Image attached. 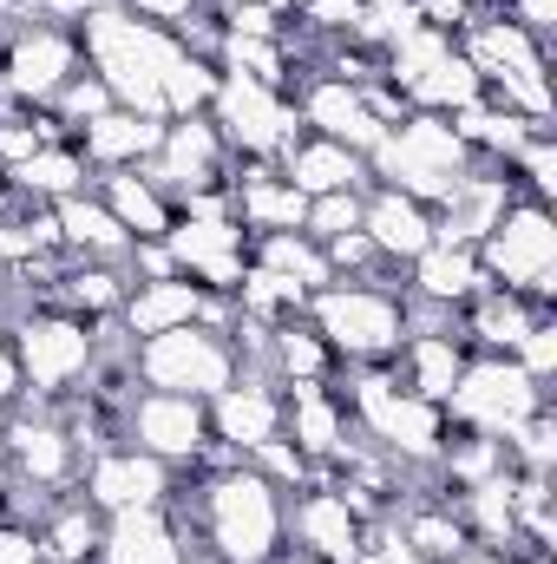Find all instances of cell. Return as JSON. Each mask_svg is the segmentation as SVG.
<instances>
[{
    "label": "cell",
    "mask_w": 557,
    "mask_h": 564,
    "mask_svg": "<svg viewBox=\"0 0 557 564\" xmlns=\"http://www.w3.org/2000/svg\"><path fill=\"white\" fill-rule=\"evenodd\" d=\"M505 459H512L518 473H551L557 466V414L551 408H538L532 421H518L505 433Z\"/></svg>",
    "instance_id": "36"
},
{
    "label": "cell",
    "mask_w": 557,
    "mask_h": 564,
    "mask_svg": "<svg viewBox=\"0 0 557 564\" xmlns=\"http://www.w3.org/2000/svg\"><path fill=\"white\" fill-rule=\"evenodd\" d=\"M99 539H106V512L86 506L79 492H59L40 512V558L46 564H99Z\"/></svg>",
    "instance_id": "29"
},
{
    "label": "cell",
    "mask_w": 557,
    "mask_h": 564,
    "mask_svg": "<svg viewBox=\"0 0 557 564\" xmlns=\"http://www.w3.org/2000/svg\"><path fill=\"white\" fill-rule=\"evenodd\" d=\"M7 348L20 361L26 401L66 408L79 394V381L92 375V361H99V322H86L73 308H53V302H33L26 315L7 322Z\"/></svg>",
    "instance_id": "3"
},
{
    "label": "cell",
    "mask_w": 557,
    "mask_h": 564,
    "mask_svg": "<svg viewBox=\"0 0 557 564\" xmlns=\"http://www.w3.org/2000/svg\"><path fill=\"white\" fill-rule=\"evenodd\" d=\"M288 539H295V552H302V558L361 564L368 519H361L335 486H302V492H288Z\"/></svg>",
    "instance_id": "16"
},
{
    "label": "cell",
    "mask_w": 557,
    "mask_h": 564,
    "mask_svg": "<svg viewBox=\"0 0 557 564\" xmlns=\"http://www.w3.org/2000/svg\"><path fill=\"white\" fill-rule=\"evenodd\" d=\"M99 564H197L184 552V532L164 506L144 512H112L106 539H99Z\"/></svg>",
    "instance_id": "22"
},
{
    "label": "cell",
    "mask_w": 557,
    "mask_h": 564,
    "mask_svg": "<svg viewBox=\"0 0 557 564\" xmlns=\"http://www.w3.org/2000/svg\"><path fill=\"white\" fill-rule=\"evenodd\" d=\"M361 197H368V191H328V197H308L302 237L328 243V237H348V230H361Z\"/></svg>",
    "instance_id": "37"
},
{
    "label": "cell",
    "mask_w": 557,
    "mask_h": 564,
    "mask_svg": "<svg viewBox=\"0 0 557 564\" xmlns=\"http://www.w3.org/2000/svg\"><path fill=\"white\" fill-rule=\"evenodd\" d=\"M53 224H59V250H66V257H92V263H125V257H132V237H125V224L106 210L99 191L59 197V204H53Z\"/></svg>",
    "instance_id": "23"
},
{
    "label": "cell",
    "mask_w": 557,
    "mask_h": 564,
    "mask_svg": "<svg viewBox=\"0 0 557 564\" xmlns=\"http://www.w3.org/2000/svg\"><path fill=\"white\" fill-rule=\"evenodd\" d=\"M73 33H79L86 66L112 86V99H119L125 112L164 119L157 73H164V59L177 53V33H164V26H151V20H139V13H125L119 0H112V7H99V13H86Z\"/></svg>",
    "instance_id": "2"
},
{
    "label": "cell",
    "mask_w": 557,
    "mask_h": 564,
    "mask_svg": "<svg viewBox=\"0 0 557 564\" xmlns=\"http://www.w3.org/2000/svg\"><path fill=\"white\" fill-rule=\"evenodd\" d=\"M79 66H86V53L66 20H26V26L0 33V99L20 112H46Z\"/></svg>",
    "instance_id": "8"
},
{
    "label": "cell",
    "mask_w": 557,
    "mask_h": 564,
    "mask_svg": "<svg viewBox=\"0 0 557 564\" xmlns=\"http://www.w3.org/2000/svg\"><path fill=\"white\" fill-rule=\"evenodd\" d=\"M414 302H433V308H446V315H459L479 289H485V270H479V257L472 250H459V243H433V250H419L414 263H407V282H401Z\"/></svg>",
    "instance_id": "24"
},
{
    "label": "cell",
    "mask_w": 557,
    "mask_h": 564,
    "mask_svg": "<svg viewBox=\"0 0 557 564\" xmlns=\"http://www.w3.org/2000/svg\"><path fill=\"white\" fill-rule=\"evenodd\" d=\"M499 13H505L518 33H532L538 46H551V33H557V0H505Z\"/></svg>",
    "instance_id": "40"
},
{
    "label": "cell",
    "mask_w": 557,
    "mask_h": 564,
    "mask_svg": "<svg viewBox=\"0 0 557 564\" xmlns=\"http://www.w3.org/2000/svg\"><path fill=\"white\" fill-rule=\"evenodd\" d=\"M164 250L177 276L197 282L204 295H237V282L250 270V230L237 217H177L164 230Z\"/></svg>",
    "instance_id": "14"
},
{
    "label": "cell",
    "mask_w": 557,
    "mask_h": 564,
    "mask_svg": "<svg viewBox=\"0 0 557 564\" xmlns=\"http://www.w3.org/2000/svg\"><path fill=\"white\" fill-rule=\"evenodd\" d=\"M479 99H485V79L472 73V59H466L459 46L439 53L414 86H407V112H439V119H452V112H466V106H479Z\"/></svg>",
    "instance_id": "31"
},
{
    "label": "cell",
    "mask_w": 557,
    "mask_h": 564,
    "mask_svg": "<svg viewBox=\"0 0 557 564\" xmlns=\"http://www.w3.org/2000/svg\"><path fill=\"white\" fill-rule=\"evenodd\" d=\"M0 191L20 197V204H59V197L92 191V171H86V158L73 151V139L66 144H40L33 158H20V164L0 171Z\"/></svg>",
    "instance_id": "25"
},
{
    "label": "cell",
    "mask_w": 557,
    "mask_h": 564,
    "mask_svg": "<svg viewBox=\"0 0 557 564\" xmlns=\"http://www.w3.org/2000/svg\"><path fill=\"white\" fill-rule=\"evenodd\" d=\"M210 408V440L230 453V459H250L263 440H276L282 433V388L276 381H263V375H237L217 401H204Z\"/></svg>",
    "instance_id": "18"
},
{
    "label": "cell",
    "mask_w": 557,
    "mask_h": 564,
    "mask_svg": "<svg viewBox=\"0 0 557 564\" xmlns=\"http://www.w3.org/2000/svg\"><path fill=\"white\" fill-rule=\"evenodd\" d=\"M512 361H518V368H525L538 388H551V375H557V315H538V322L518 335Z\"/></svg>",
    "instance_id": "38"
},
{
    "label": "cell",
    "mask_w": 557,
    "mask_h": 564,
    "mask_svg": "<svg viewBox=\"0 0 557 564\" xmlns=\"http://www.w3.org/2000/svg\"><path fill=\"white\" fill-rule=\"evenodd\" d=\"M20 401H26V381H20V361H13V348L0 341V421H7Z\"/></svg>",
    "instance_id": "44"
},
{
    "label": "cell",
    "mask_w": 557,
    "mask_h": 564,
    "mask_svg": "<svg viewBox=\"0 0 557 564\" xmlns=\"http://www.w3.org/2000/svg\"><path fill=\"white\" fill-rule=\"evenodd\" d=\"M86 506H99L106 519L112 512H144V506H171V492H177V473L164 466V459H151L139 453L132 440H106L99 453H86V466H79V486H73Z\"/></svg>",
    "instance_id": "13"
},
{
    "label": "cell",
    "mask_w": 557,
    "mask_h": 564,
    "mask_svg": "<svg viewBox=\"0 0 557 564\" xmlns=\"http://www.w3.org/2000/svg\"><path fill=\"white\" fill-rule=\"evenodd\" d=\"M190 499L171 492V519L184 532V552L197 564H276L288 552V492L270 486L250 459H217L184 473Z\"/></svg>",
    "instance_id": "1"
},
{
    "label": "cell",
    "mask_w": 557,
    "mask_h": 564,
    "mask_svg": "<svg viewBox=\"0 0 557 564\" xmlns=\"http://www.w3.org/2000/svg\"><path fill=\"white\" fill-rule=\"evenodd\" d=\"M479 158H472V144L452 132V119H439V112H407L401 126H387V139L368 151V184H387V191H401V197H414V204H446L452 197V184L472 171Z\"/></svg>",
    "instance_id": "4"
},
{
    "label": "cell",
    "mask_w": 557,
    "mask_h": 564,
    "mask_svg": "<svg viewBox=\"0 0 557 564\" xmlns=\"http://www.w3.org/2000/svg\"><path fill=\"white\" fill-rule=\"evenodd\" d=\"M308 328L335 348L341 368H381L407 341V308L394 282H328L308 295Z\"/></svg>",
    "instance_id": "5"
},
{
    "label": "cell",
    "mask_w": 557,
    "mask_h": 564,
    "mask_svg": "<svg viewBox=\"0 0 557 564\" xmlns=\"http://www.w3.org/2000/svg\"><path fill=\"white\" fill-rule=\"evenodd\" d=\"M538 408H551V388H538L512 355H466V375L446 394V421L466 433H492V440H505Z\"/></svg>",
    "instance_id": "10"
},
{
    "label": "cell",
    "mask_w": 557,
    "mask_h": 564,
    "mask_svg": "<svg viewBox=\"0 0 557 564\" xmlns=\"http://www.w3.org/2000/svg\"><path fill=\"white\" fill-rule=\"evenodd\" d=\"M217 79H223V66L217 59H204V53H171L164 59V73H157V99H164V119H190V112H210V99H217Z\"/></svg>",
    "instance_id": "32"
},
{
    "label": "cell",
    "mask_w": 557,
    "mask_h": 564,
    "mask_svg": "<svg viewBox=\"0 0 557 564\" xmlns=\"http://www.w3.org/2000/svg\"><path fill=\"white\" fill-rule=\"evenodd\" d=\"M0 341H7V335H0Z\"/></svg>",
    "instance_id": "47"
},
{
    "label": "cell",
    "mask_w": 557,
    "mask_h": 564,
    "mask_svg": "<svg viewBox=\"0 0 557 564\" xmlns=\"http://www.w3.org/2000/svg\"><path fill=\"white\" fill-rule=\"evenodd\" d=\"M472 257H479V270H485L492 289H518V295H532L538 308H551V289H557V217H551V204L518 197V204L485 230V243H479Z\"/></svg>",
    "instance_id": "7"
},
{
    "label": "cell",
    "mask_w": 557,
    "mask_h": 564,
    "mask_svg": "<svg viewBox=\"0 0 557 564\" xmlns=\"http://www.w3.org/2000/svg\"><path fill=\"white\" fill-rule=\"evenodd\" d=\"M263 368H270V381H341V361H335V348L308 328V315L270 328Z\"/></svg>",
    "instance_id": "30"
},
{
    "label": "cell",
    "mask_w": 557,
    "mask_h": 564,
    "mask_svg": "<svg viewBox=\"0 0 557 564\" xmlns=\"http://www.w3.org/2000/svg\"><path fill=\"white\" fill-rule=\"evenodd\" d=\"M538 315H557V308H538L532 295H518V289H492V282H485V289L459 308L452 335L466 341V355H512L518 335H525Z\"/></svg>",
    "instance_id": "20"
},
{
    "label": "cell",
    "mask_w": 557,
    "mask_h": 564,
    "mask_svg": "<svg viewBox=\"0 0 557 564\" xmlns=\"http://www.w3.org/2000/svg\"><path fill=\"white\" fill-rule=\"evenodd\" d=\"M210 119L230 144L237 164H282V151L302 139V112L295 99L250 79V73H223L217 79V99H210Z\"/></svg>",
    "instance_id": "9"
},
{
    "label": "cell",
    "mask_w": 557,
    "mask_h": 564,
    "mask_svg": "<svg viewBox=\"0 0 557 564\" xmlns=\"http://www.w3.org/2000/svg\"><path fill=\"white\" fill-rule=\"evenodd\" d=\"M282 388V440L315 466H335L341 446H348V408H341V388L335 381H276Z\"/></svg>",
    "instance_id": "17"
},
{
    "label": "cell",
    "mask_w": 557,
    "mask_h": 564,
    "mask_svg": "<svg viewBox=\"0 0 557 564\" xmlns=\"http://www.w3.org/2000/svg\"><path fill=\"white\" fill-rule=\"evenodd\" d=\"M132 381L157 388V394H190V401H217L237 381V348L223 328L210 322H184L164 335L132 341Z\"/></svg>",
    "instance_id": "6"
},
{
    "label": "cell",
    "mask_w": 557,
    "mask_h": 564,
    "mask_svg": "<svg viewBox=\"0 0 557 564\" xmlns=\"http://www.w3.org/2000/svg\"><path fill=\"white\" fill-rule=\"evenodd\" d=\"M276 171L295 184V191H302V197H328V191H368V158H354L348 144H335V139H315V132H302V139L288 144Z\"/></svg>",
    "instance_id": "26"
},
{
    "label": "cell",
    "mask_w": 557,
    "mask_h": 564,
    "mask_svg": "<svg viewBox=\"0 0 557 564\" xmlns=\"http://www.w3.org/2000/svg\"><path fill=\"white\" fill-rule=\"evenodd\" d=\"M419 26L414 0H361V13H354V46H368V53H387L394 40H407Z\"/></svg>",
    "instance_id": "35"
},
{
    "label": "cell",
    "mask_w": 557,
    "mask_h": 564,
    "mask_svg": "<svg viewBox=\"0 0 557 564\" xmlns=\"http://www.w3.org/2000/svg\"><path fill=\"white\" fill-rule=\"evenodd\" d=\"M112 106H119V99H112V86H106V79H99L92 66H79V73L66 79V93H59V99H53L46 112H53V119H59L66 132H79V126H92V119H106Z\"/></svg>",
    "instance_id": "34"
},
{
    "label": "cell",
    "mask_w": 557,
    "mask_h": 564,
    "mask_svg": "<svg viewBox=\"0 0 557 564\" xmlns=\"http://www.w3.org/2000/svg\"><path fill=\"white\" fill-rule=\"evenodd\" d=\"M250 263H263V270H276L288 276L295 289H328L335 270H328V257H321V243L315 237H302V230H276V237H250Z\"/></svg>",
    "instance_id": "33"
},
{
    "label": "cell",
    "mask_w": 557,
    "mask_h": 564,
    "mask_svg": "<svg viewBox=\"0 0 557 564\" xmlns=\"http://www.w3.org/2000/svg\"><path fill=\"white\" fill-rule=\"evenodd\" d=\"M92 191L106 197V210L125 224L132 243H157V237L177 224V204H171L144 171H106V177H92Z\"/></svg>",
    "instance_id": "28"
},
{
    "label": "cell",
    "mask_w": 557,
    "mask_h": 564,
    "mask_svg": "<svg viewBox=\"0 0 557 564\" xmlns=\"http://www.w3.org/2000/svg\"><path fill=\"white\" fill-rule=\"evenodd\" d=\"M139 171L171 204H184L197 191H223L230 171H237V158H230V144H223L210 112H190V119H164V144L144 158Z\"/></svg>",
    "instance_id": "12"
},
{
    "label": "cell",
    "mask_w": 557,
    "mask_h": 564,
    "mask_svg": "<svg viewBox=\"0 0 557 564\" xmlns=\"http://www.w3.org/2000/svg\"><path fill=\"white\" fill-rule=\"evenodd\" d=\"M0 564H46L40 558V525L0 512Z\"/></svg>",
    "instance_id": "41"
},
{
    "label": "cell",
    "mask_w": 557,
    "mask_h": 564,
    "mask_svg": "<svg viewBox=\"0 0 557 564\" xmlns=\"http://www.w3.org/2000/svg\"><path fill=\"white\" fill-rule=\"evenodd\" d=\"M361 230H368V243H374V257L387 270H407L419 250H433V210L414 204V197H401V191H387V184H368Z\"/></svg>",
    "instance_id": "19"
},
{
    "label": "cell",
    "mask_w": 557,
    "mask_h": 564,
    "mask_svg": "<svg viewBox=\"0 0 557 564\" xmlns=\"http://www.w3.org/2000/svg\"><path fill=\"white\" fill-rule=\"evenodd\" d=\"M256 7H270V13H295V0H256Z\"/></svg>",
    "instance_id": "46"
},
{
    "label": "cell",
    "mask_w": 557,
    "mask_h": 564,
    "mask_svg": "<svg viewBox=\"0 0 557 564\" xmlns=\"http://www.w3.org/2000/svg\"><path fill=\"white\" fill-rule=\"evenodd\" d=\"M125 13H139V20H151V26H164V33H177V26H190L197 13H210L204 0H119Z\"/></svg>",
    "instance_id": "39"
},
{
    "label": "cell",
    "mask_w": 557,
    "mask_h": 564,
    "mask_svg": "<svg viewBox=\"0 0 557 564\" xmlns=\"http://www.w3.org/2000/svg\"><path fill=\"white\" fill-rule=\"evenodd\" d=\"M295 112H302V132H315V139H335V144H348L354 158H368L374 144L387 139V126L361 106V86H348V79H335V73H302L295 79Z\"/></svg>",
    "instance_id": "15"
},
{
    "label": "cell",
    "mask_w": 557,
    "mask_h": 564,
    "mask_svg": "<svg viewBox=\"0 0 557 564\" xmlns=\"http://www.w3.org/2000/svg\"><path fill=\"white\" fill-rule=\"evenodd\" d=\"M0 7H20L26 13V7H59V0H0Z\"/></svg>",
    "instance_id": "45"
},
{
    "label": "cell",
    "mask_w": 557,
    "mask_h": 564,
    "mask_svg": "<svg viewBox=\"0 0 557 564\" xmlns=\"http://www.w3.org/2000/svg\"><path fill=\"white\" fill-rule=\"evenodd\" d=\"M157 144H164V119H144V112H125V106H112L106 119H92V126L73 132V151L86 158L92 177H106V171H139Z\"/></svg>",
    "instance_id": "21"
},
{
    "label": "cell",
    "mask_w": 557,
    "mask_h": 564,
    "mask_svg": "<svg viewBox=\"0 0 557 564\" xmlns=\"http://www.w3.org/2000/svg\"><path fill=\"white\" fill-rule=\"evenodd\" d=\"M361 564H426V558H414V552L401 545V532H394L387 519H374V525H368V545H361Z\"/></svg>",
    "instance_id": "42"
},
{
    "label": "cell",
    "mask_w": 557,
    "mask_h": 564,
    "mask_svg": "<svg viewBox=\"0 0 557 564\" xmlns=\"http://www.w3.org/2000/svg\"><path fill=\"white\" fill-rule=\"evenodd\" d=\"M387 375H394L407 394L433 401V408H446L452 381L466 375V341H459V335H407V341L394 348Z\"/></svg>",
    "instance_id": "27"
},
{
    "label": "cell",
    "mask_w": 557,
    "mask_h": 564,
    "mask_svg": "<svg viewBox=\"0 0 557 564\" xmlns=\"http://www.w3.org/2000/svg\"><path fill=\"white\" fill-rule=\"evenodd\" d=\"M119 440H132L139 453L164 459L171 473H197L210 453V408L190 394H157L132 388V401L119 408Z\"/></svg>",
    "instance_id": "11"
},
{
    "label": "cell",
    "mask_w": 557,
    "mask_h": 564,
    "mask_svg": "<svg viewBox=\"0 0 557 564\" xmlns=\"http://www.w3.org/2000/svg\"><path fill=\"white\" fill-rule=\"evenodd\" d=\"M414 13H419V26H439V33L459 40V26L479 13V0H414Z\"/></svg>",
    "instance_id": "43"
}]
</instances>
